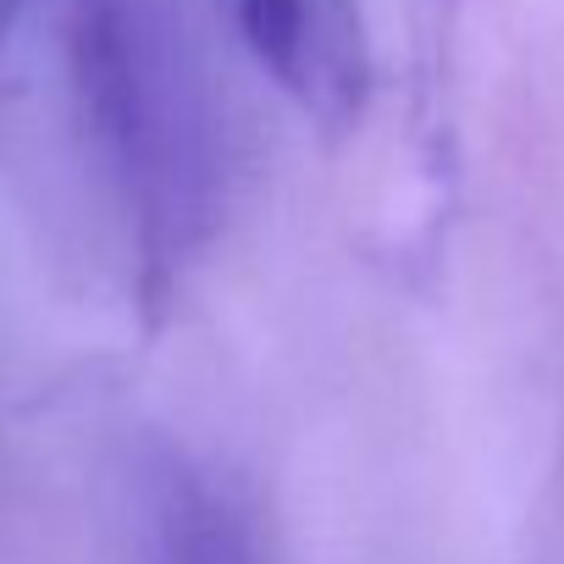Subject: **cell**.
I'll return each mask as SVG.
<instances>
[{
    "instance_id": "7a4b0ae2",
    "label": "cell",
    "mask_w": 564,
    "mask_h": 564,
    "mask_svg": "<svg viewBox=\"0 0 564 564\" xmlns=\"http://www.w3.org/2000/svg\"><path fill=\"white\" fill-rule=\"evenodd\" d=\"M254 73L322 133H355L377 100L366 0H227Z\"/></svg>"
},
{
    "instance_id": "6da1fadb",
    "label": "cell",
    "mask_w": 564,
    "mask_h": 564,
    "mask_svg": "<svg viewBox=\"0 0 564 564\" xmlns=\"http://www.w3.org/2000/svg\"><path fill=\"white\" fill-rule=\"evenodd\" d=\"M199 188V139L144 0H0V210L73 305L161 322Z\"/></svg>"
},
{
    "instance_id": "277c9868",
    "label": "cell",
    "mask_w": 564,
    "mask_h": 564,
    "mask_svg": "<svg viewBox=\"0 0 564 564\" xmlns=\"http://www.w3.org/2000/svg\"><path fill=\"white\" fill-rule=\"evenodd\" d=\"M448 12H454V0H415V18H421V23H432V29H437V23H448Z\"/></svg>"
},
{
    "instance_id": "3957f363",
    "label": "cell",
    "mask_w": 564,
    "mask_h": 564,
    "mask_svg": "<svg viewBox=\"0 0 564 564\" xmlns=\"http://www.w3.org/2000/svg\"><path fill=\"white\" fill-rule=\"evenodd\" d=\"M117 564H271L249 503L183 448H139L117 498Z\"/></svg>"
}]
</instances>
